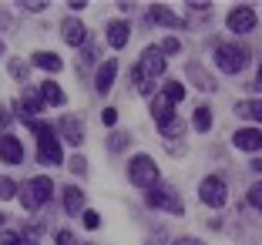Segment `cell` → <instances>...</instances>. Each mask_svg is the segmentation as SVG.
Instances as JSON below:
<instances>
[{
    "mask_svg": "<svg viewBox=\"0 0 262 245\" xmlns=\"http://www.w3.org/2000/svg\"><path fill=\"white\" fill-rule=\"evenodd\" d=\"M199 198H202V205H208V208H222L225 198H229V192H225V182H222V178H215V175L202 178Z\"/></svg>",
    "mask_w": 262,
    "mask_h": 245,
    "instance_id": "52a82bcc",
    "label": "cell"
},
{
    "mask_svg": "<svg viewBox=\"0 0 262 245\" xmlns=\"http://www.w3.org/2000/svg\"><path fill=\"white\" fill-rule=\"evenodd\" d=\"M61 34H64V40H68L71 47H81L88 40V27L77 17H64V24H61Z\"/></svg>",
    "mask_w": 262,
    "mask_h": 245,
    "instance_id": "30bf717a",
    "label": "cell"
},
{
    "mask_svg": "<svg viewBox=\"0 0 262 245\" xmlns=\"http://www.w3.org/2000/svg\"><path fill=\"white\" fill-rule=\"evenodd\" d=\"M10 121H14L10 111H7V107H0V128H10Z\"/></svg>",
    "mask_w": 262,
    "mask_h": 245,
    "instance_id": "d590c367",
    "label": "cell"
},
{
    "mask_svg": "<svg viewBox=\"0 0 262 245\" xmlns=\"http://www.w3.org/2000/svg\"><path fill=\"white\" fill-rule=\"evenodd\" d=\"M0 54H4V40H0Z\"/></svg>",
    "mask_w": 262,
    "mask_h": 245,
    "instance_id": "7bdbcfd3",
    "label": "cell"
},
{
    "mask_svg": "<svg viewBox=\"0 0 262 245\" xmlns=\"http://www.w3.org/2000/svg\"><path fill=\"white\" fill-rule=\"evenodd\" d=\"M188 7H192V10H208L212 4H205V0H195V4H188Z\"/></svg>",
    "mask_w": 262,
    "mask_h": 245,
    "instance_id": "8d00e7d4",
    "label": "cell"
},
{
    "mask_svg": "<svg viewBox=\"0 0 262 245\" xmlns=\"http://www.w3.org/2000/svg\"><path fill=\"white\" fill-rule=\"evenodd\" d=\"M148 205L151 208H162V212H171V215H185V205H182V198H178V192L171 188V185L158 182L155 188H148Z\"/></svg>",
    "mask_w": 262,
    "mask_h": 245,
    "instance_id": "5b68a950",
    "label": "cell"
},
{
    "mask_svg": "<svg viewBox=\"0 0 262 245\" xmlns=\"http://www.w3.org/2000/svg\"><path fill=\"white\" fill-rule=\"evenodd\" d=\"M249 168H252V171H259V175H262V158H252V165H249Z\"/></svg>",
    "mask_w": 262,
    "mask_h": 245,
    "instance_id": "f35d334b",
    "label": "cell"
},
{
    "mask_svg": "<svg viewBox=\"0 0 262 245\" xmlns=\"http://www.w3.org/2000/svg\"><path fill=\"white\" fill-rule=\"evenodd\" d=\"M215 64L222 74H239L249 64V47L242 44H219L215 47Z\"/></svg>",
    "mask_w": 262,
    "mask_h": 245,
    "instance_id": "7a4b0ae2",
    "label": "cell"
},
{
    "mask_svg": "<svg viewBox=\"0 0 262 245\" xmlns=\"http://www.w3.org/2000/svg\"><path fill=\"white\" fill-rule=\"evenodd\" d=\"M101 121L108 124V128H115V121H118V111H115V107H104V115H101Z\"/></svg>",
    "mask_w": 262,
    "mask_h": 245,
    "instance_id": "836d02e7",
    "label": "cell"
},
{
    "mask_svg": "<svg viewBox=\"0 0 262 245\" xmlns=\"http://www.w3.org/2000/svg\"><path fill=\"white\" fill-rule=\"evenodd\" d=\"M165 98L171 101V104H178V101L185 98V84H182V81H165Z\"/></svg>",
    "mask_w": 262,
    "mask_h": 245,
    "instance_id": "7402d4cb",
    "label": "cell"
},
{
    "mask_svg": "<svg viewBox=\"0 0 262 245\" xmlns=\"http://www.w3.org/2000/svg\"><path fill=\"white\" fill-rule=\"evenodd\" d=\"M0 245H24V238L17 235V232H4V238H0Z\"/></svg>",
    "mask_w": 262,
    "mask_h": 245,
    "instance_id": "1f68e13d",
    "label": "cell"
},
{
    "mask_svg": "<svg viewBox=\"0 0 262 245\" xmlns=\"http://www.w3.org/2000/svg\"><path fill=\"white\" fill-rule=\"evenodd\" d=\"M68 168H71V171H74V175H88V161H84V158H81V154H74V158H71V161H68Z\"/></svg>",
    "mask_w": 262,
    "mask_h": 245,
    "instance_id": "83f0119b",
    "label": "cell"
},
{
    "mask_svg": "<svg viewBox=\"0 0 262 245\" xmlns=\"http://www.w3.org/2000/svg\"><path fill=\"white\" fill-rule=\"evenodd\" d=\"M0 222H7V215H0Z\"/></svg>",
    "mask_w": 262,
    "mask_h": 245,
    "instance_id": "b9f144b4",
    "label": "cell"
},
{
    "mask_svg": "<svg viewBox=\"0 0 262 245\" xmlns=\"http://www.w3.org/2000/svg\"><path fill=\"white\" fill-rule=\"evenodd\" d=\"M51 192H54V182H51L47 175H37V178H31V182L24 185L20 202H24V208H27V212H37L44 202H51Z\"/></svg>",
    "mask_w": 262,
    "mask_h": 245,
    "instance_id": "3957f363",
    "label": "cell"
},
{
    "mask_svg": "<svg viewBox=\"0 0 262 245\" xmlns=\"http://www.w3.org/2000/svg\"><path fill=\"white\" fill-rule=\"evenodd\" d=\"M192 128L195 131H208V128H212V111H208V107H199V111H195Z\"/></svg>",
    "mask_w": 262,
    "mask_h": 245,
    "instance_id": "603a6c76",
    "label": "cell"
},
{
    "mask_svg": "<svg viewBox=\"0 0 262 245\" xmlns=\"http://www.w3.org/2000/svg\"><path fill=\"white\" fill-rule=\"evenodd\" d=\"M0 158L7 161V165H20L24 161V145L14 135H4V138H0Z\"/></svg>",
    "mask_w": 262,
    "mask_h": 245,
    "instance_id": "4fadbf2b",
    "label": "cell"
},
{
    "mask_svg": "<svg viewBox=\"0 0 262 245\" xmlns=\"http://www.w3.org/2000/svg\"><path fill=\"white\" fill-rule=\"evenodd\" d=\"M7 71H10V77H17V81H27V64L20 61V57H14V61H7Z\"/></svg>",
    "mask_w": 262,
    "mask_h": 245,
    "instance_id": "cb8c5ba5",
    "label": "cell"
},
{
    "mask_svg": "<svg viewBox=\"0 0 262 245\" xmlns=\"http://www.w3.org/2000/svg\"><path fill=\"white\" fill-rule=\"evenodd\" d=\"M61 135H64V141H71V145H81L84 141V124L77 121V118H64L61 121Z\"/></svg>",
    "mask_w": 262,
    "mask_h": 245,
    "instance_id": "2e32d148",
    "label": "cell"
},
{
    "mask_svg": "<svg viewBox=\"0 0 262 245\" xmlns=\"http://www.w3.org/2000/svg\"><path fill=\"white\" fill-rule=\"evenodd\" d=\"M175 245H205V242H199V238H178Z\"/></svg>",
    "mask_w": 262,
    "mask_h": 245,
    "instance_id": "74e56055",
    "label": "cell"
},
{
    "mask_svg": "<svg viewBox=\"0 0 262 245\" xmlns=\"http://www.w3.org/2000/svg\"><path fill=\"white\" fill-rule=\"evenodd\" d=\"M128 24H124V20H111L108 24V44L111 47H115V51H121V47L124 44H128Z\"/></svg>",
    "mask_w": 262,
    "mask_h": 245,
    "instance_id": "d6986e66",
    "label": "cell"
},
{
    "mask_svg": "<svg viewBox=\"0 0 262 245\" xmlns=\"http://www.w3.org/2000/svg\"><path fill=\"white\" fill-rule=\"evenodd\" d=\"M178 47H182V44H178L175 37H165V44H162V54H178Z\"/></svg>",
    "mask_w": 262,
    "mask_h": 245,
    "instance_id": "e575fe53",
    "label": "cell"
},
{
    "mask_svg": "<svg viewBox=\"0 0 262 245\" xmlns=\"http://www.w3.org/2000/svg\"><path fill=\"white\" fill-rule=\"evenodd\" d=\"M232 145L239 148V151H259L262 148V131L259 128H242V131H235Z\"/></svg>",
    "mask_w": 262,
    "mask_h": 245,
    "instance_id": "7c38bea8",
    "label": "cell"
},
{
    "mask_svg": "<svg viewBox=\"0 0 262 245\" xmlns=\"http://www.w3.org/2000/svg\"><path fill=\"white\" fill-rule=\"evenodd\" d=\"M171 101L165 98V94H158V98H151V118H155V124L158 128H165V124H171L175 121V115H171Z\"/></svg>",
    "mask_w": 262,
    "mask_h": 245,
    "instance_id": "5bb4252c",
    "label": "cell"
},
{
    "mask_svg": "<svg viewBox=\"0 0 262 245\" xmlns=\"http://www.w3.org/2000/svg\"><path fill=\"white\" fill-rule=\"evenodd\" d=\"M151 20L155 24H165V27H175V31H182V27H185V20H182V17H175L168 7H165V4H155V7H151Z\"/></svg>",
    "mask_w": 262,
    "mask_h": 245,
    "instance_id": "e0dca14e",
    "label": "cell"
},
{
    "mask_svg": "<svg viewBox=\"0 0 262 245\" xmlns=\"http://www.w3.org/2000/svg\"><path fill=\"white\" fill-rule=\"evenodd\" d=\"M225 27H229L232 34H249L255 27V10L252 7H232L229 10V17H225Z\"/></svg>",
    "mask_w": 262,
    "mask_h": 245,
    "instance_id": "ba28073f",
    "label": "cell"
},
{
    "mask_svg": "<svg viewBox=\"0 0 262 245\" xmlns=\"http://www.w3.org/2000/svg\"><path fill=\"white\" fill-rule=\"evenodd\" d=\"M249 205H252V208H259V212H262V182L249 188Z\"/></svg>",
    "mask_w": 262,
    "mask_h": 245,
    "instance_id": "4316f807",
    "label": "cell"
},
{
    "mask_svg": "<svg viewBox=\"0 0 262 245\" xmlns=\"http://www.w3.org/2000/svg\"><path fill=\"white\" fill-rule=\"evenodd\" d=\"M81 222H84V229H98V225H101V215L98 212H84V215H81Z\"/></svg>",
    "mask_w": 262,
    "mask_h": 245,
    "instance_id": "4dcf8cb0",
    "label": "cell"
},
{
    "mask_svg": "<svg viewBox=\"0 0 262 245\" xmlns=\"http://www.w3.org/2000/svg\"><path fill=\"white\" fill-rule=\"evenodd\" d=\"M252 87H255V91H262V64H259V74H255V84Z\"/></svg>",
    "mask_w": 262,
    "mask_h": 245,
    "instance_id": "ab89813d",
    "label": "cell"
},
{
    "mask_svg": "<svg viewBox=\"0 0 262 245\" xmlns=\"http://www.w3.org/2000/svg\"><path fill=\"white\" fill-rule=\"evenodd\" d=\"M138 71H141V77H145V84H155L158 77L165 74V54H162V47H145L141 51V61H138ZM141 84V87H145Z\"/></svg>",
    "mask_w": 262,
    "mask_h": 245,
    "instance_id": "8992f818",
    "label": "cell"
},
{
    "mask_svg": "<svg viewBox=\"0 0 262 245\" xmlns=\"http://www.w3.org/2000/svg\"><path fill=\"white\" fill-rule=\"evenodd\" d=\"M40 111H44V98H40V91H37V87H24V98H20V118L34 124V118H31V115H40Z\"/></svg>",
    "mask_w": 262,
    "mask_h": 245,
    "instance_id": "9c48e42d",
    "label": "cell"
},
{
    "mask_svg": "<svg viewBox=\"0 0 262 245\" xmlns=\"http://www.w3.org/2000/svg\"><path fill=\"white\" fill-rule=\"evenodd\" d=\"M57 245H77V238H74V232H57Z\"/></svg>",
    "mask_w": 262,
    "mask_h": 245,
    "instance_id": "d6a6232c",
    "label": "cell"
},
{
    "mask_svg": "<svg viewBox=\"0 0 262 245\" xmlns=\"http://www.w3.org/2000/svg\"><path fill=\"white\" fill-rule=\"evenodd\" d=\"M31 64H34V68H40V71H51V74H57V71L64 68V61L57 57L54 51H34Z\"/></svg>",
    "mask_w": 262,
    "mask_h": 245,
    "instance_id": "9a60e30c",
    "label": "cell"
},
{
    "mask_svg": "<svg viewBox=\"0 0 262 245\" xmlns=\"http://www.w3.org/2000/svg\"><path fill=\"white\" fill-rule=\"evenodd\" d=\"M17 7L31 10V14H40V10H44V7H51V4H44V0H24V4H17Z\"/></svg>",
    "mask_w": 262,
    "mask_h": 245,
    "instance_id": "f546056e",
    "label": "cell"
},
{
    "mask_svg": "<svg viewBox=\"0 0 262 245\" xmlns=\"http://www.w3.org/2000/svg\"><path fill=\"white\" fill-rule=\"evenodd\" d=\"M31 128L37 135V161L40 165H61L64 151H61V141H57V131L44 121H34Z\"/></svg>",
    "mask_w": 262,
    "mask_h": 245,
    "instance_id": "6da1fadb",
    "label": "cell"
},
{
    "mask_svg": "<svg viewBox=\"0 0 262 245\" xmlns=\"http://www.w3.org/2000/svg\"><path fill=\"white\" fill-rule=\"evenodd\" d=\"M17 195V182L14 178H0V202H10Z\"/></svg>",
    "mask_w": 262,
    "mask_h": 245,
    "instance_id": "484cf974",
    "label": "cell"
},
{
    "mask_svg": "<svg viewBox=\"0 0 262 245\" xmlns=\"http://www.w3.org/2000/svg\"><path fill=\"white\" fill-rule=\"evenodd\" d=\"M128 178H131V185H138V188H155V185L162 182V178H158V165H155L148 154H135V158H131Z\"/></svg>",
    "mask_w": 262,
    "mask_h": 245,
    "instance_id": "277c9868",
    "label": "cell"
},
{
    "mask_svg": "<svg viewBox=\"0 0 262 245\" xmlns=\"http://www.w3.org/2000/svg\"><path fill=\"white\" fill-rule=\"evenodd\" d=\"M115 74H118V61H115V57H108V61L98 68V74H94V87H98L101 94H108L111 87H115Z\"/></svg>",
    "mask_w": 262,
    "mask_h": 245,
    "instance_id": "8fae6325",
    "label": "cell"
},
{
    "mask_svg": "<svg viewBox=\"0 0 262 245\" xmlns=\"http://www.w3.org/2000/svg\"><path fill=\"white\" fill-rule=\"evenodd\" d=\"M64 208H68V215H84V192L77 185L64 188Z\"/></svg>",
    "mask_w": 262,
    "mask_h": 245,
    "instance_id": "ac0fdd59",
    "label": "cell"
},
{
    "mask_svg": "<svg viewBox=\"0 0 262 245\" xmlns=\"http://www.w3.org/2000/svg\"><path fill=\"white\" fill-rule=\"evenodd\" d=\"M145 245H162V238H148V242Z\"/></svg>",
    "mask_w": 262,
    "mask_h": 245,
    "instance_id": "60d3db41",
    "label": "cell"
},
{
    "mask_svg": "<svg viewBox=\"0 0 262 245\" xmlns=\"http://www.w3.org/2000/svg\"><path fill=\"white\" fill-rule=\"evenodd\" d=\"M235 115L246 118V121H262V101H255V98L239 101V104H235Z\"/></svg>",
    "mask_w": 262,
    "mask_h": 245,
    "instance_id": "ffe728a7",
    "label": "cell"
},
{
    "mask_svg": "<svg viewBox=\"0 0 262 245\" xmlns=\"http://www.w3.org/2000/svg\"><path fill=\"white\" fill-rule=\"evenodd\" d=\"M124 145H128V135L124 131H111L108 135V151H124Z\"/></svg>",
    "mask_w": 262,
    "mask_h": 245,
    "instance_id": "d4e9b609",
    "label": "cell"
},
{
    "mask_svg": "<svg viewBox=\"0 0 262 245\" xmlns=\"http://www.w3.org/2000/svg\"><path fill=\"white\" fill-rule=\"evenodd\" d=\"M40 98H44V104H54V107H61L64 101V91H61V84H54V81H44L40 84Z\"/></svg>",
    "mask_w": 262,
    "mask_h": 245,
    "instance_id": "44dd1931",
    "label": "cell"
},
{
    "mask_svg": "<svg viewBox=\"0 0 262 245\" xmlns=\"http://www.w3.org/2000/svg\"><path fill=\"white\" fill-rule=\"evenodd\" d=\"M24 245H37V242H24Z\"/></svg>",
    "mask_w": 262,
    "mask_h": 245,
    "instance_id": "ee69618b",
    "label": "cell"
},
{
    "mask_svg": "<svg viewBox=\"0 0 262 245\" xmlns=\"http://www.w3.org/2000/svg\"><path fill=\"white\" fill-rule=\"evenodd\" d=\"M192 77H195V81H199V84H202V91H215V81H208V77L202 74L199 68H192Z\"/></svg>",
    "mask_w": 262,
    "mask_h": 245,
    "instance_id": "f1b7e54d",
    "label": "cell"
}]
</instances>
